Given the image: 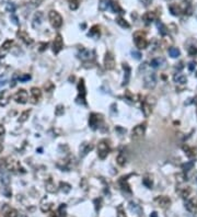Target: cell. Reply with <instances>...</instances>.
Returning a JSON list of instances; mask_svg holds the SVG:
<instances>
[{
	"label": "cell",
	"instance_id": "8d00e7d4",
	"mask_svg": "<svg viewBox=\"0 0 197 217\" xmlns=\"http://www.w3.org/2000/svg\"><path fill=\"white\" fill-rule=\"evenodd\" d=\"M142 183H143L147 188H151V186H152V179H151V178H145V179L142 180Z\"/></svg>",
	"mask_w": 197,
	"mask_h": 217
},
{
	"label": "cell",
	"instance_id": "2e32d148",
	"mask_svg": "<svg viewBox=\"0 0 197 217\" xmlns=\"http://www.w3.org/2000/svg\"><path fill=\"white\" fill-rule=\"evenodd\" d=\"M17 35L21 38V41H23V42L25 43L26 45H28V44H32L33 43V40L28 36V34L26 33V32H24V31H19L18 33H17Z\"/></svg>",
	"mask_w": 197,
	"mask_h": 217
},
{
	"label": "cell",
	"instance_id": "ee69618b",
	"mask_svg": "<svg viewBox=\"0 0 197 217\" xmlns=\"http://www.w3.org/2000/svg\"><path fill=\"white\" fill-rule=\"evenodd\" d=\"M193 166H194V163H193V162H188V163L184 165V166H183V169L185 170V171H190V170H192V168H193Z\"/></svg>",
	"mask_w": 197,
	"mask_h": 217
},
{
	"label": "cell",
	"instance_id": "7bdbcfd3",
	"mask_svg": "<svg viewBox=\"0 0 197 217\" xmlns=\"http://www.w3.org/2000/svg\"><path fill=\"white\" fill-rule=\"evenodd\" d=\"M14 10H15V6H14L13 3H8L7 5V11L8 12H12V13H13Z\"/></svg>",
	"mask_w": 197,
	"mask_h": 217
},
{
	"label": "cell",
	"instance_id": "7a4b0ae2",
	"mask_svg": "<svg viewBox=\"0 0 197 217\" xmlns=\"http://www.w3.org/2000/svg\"><path fill=\"white\" fill-rule=\"evenodd\" d=\"M134 42L136 47L139 49H145L148 46V40L146 38V34L142 31H137L134 33Z\"/></svg>",
	"mask_w": 197,
	"mask_h": 217
},
{
	"label": "cell",
	"instance_id": "f6af8a7d",
	"mask_svg": "<svg viewBox=\"0 0 197 217\" xmlns=\"http://www.w3.org/2000/svg\"><path fill=\"white\" fill-rule=\"evenodd\" d=\"M31 79V76L30 75H22V76H20L19 77V81H26V80H30Z\"/></svg>",
	"mask_w": 197,
	"mask_h": 217
},
{
	"label": "cell",
	"instance_id": "30bf717a",
	"mask_svg": "<svg viewBox=\"0 0 197 217\" xmlns=\"http://www.w3.org/2000/svg\"><path fill=\"white\" fill-rule=\"evenodd\" d=\"M165 65H167V62H165V59L161 56L155 57V58H152L151 62H150V66H151L152 68H155V69H158V68H163Z\"/></svg>",
	"mask_w": 197,
	"mask_h": 217
},
{
	"label": "cell",
	"instance_id": "bcb514c9",
	"mask_svg": "<svg viewBox=\"0 0 197 217\" xmlns=\"http://www.w3.org/2000/svg\"><path fill=\"white\" fill-rule=\"evenodd\" d=\"M129 208H130L132 210H138V212L140 210V207H139L137 204H135V203H130V204H129Z\"/></svg>",
	"mask_w": 197,
	"mask_h": 217
},
{
	"label": "cell",
	"instance_id": "277c9868",
	"mask_svg": "<svg viewBox=\"0 0 197 217\" xmlns=\"http://www.w3.org/2000/svg\"><path fill=\"white\" fill-rule=\"evenodd\" d=\"M48 18H49V22L52 24V27L55 29H59L61 25H63V18L61 15L58 13L57 11H50L48 13Z\"/></svg>",
	"mask_w": 197,
	"mask_h": 217
},
{
	"label": "cell",
	"instance_id": "ac0fdd59",
	"mask_svg": "<svg viewBox=\"0 0 197 217\" xmlns=\"http://www.w3.org/2000/svg\"><path fill=\"white\" fill-rule=\"evenodd\" d=\"M123 69L125 70L124 82H123V84L125 86V84H128V81H129V78H130V67L128 66V64H123Z\"/></svg>",
	"mask_w": 197,
	"mask_h": 217
},
{
	"label": "cell",
	"instance_id": "4fadbf2b",
	"mask_svg": "<svg viewBox=\"0 0 197 217\" xmlns=\"http://www.w3.org/2000/svg\"><path fill=\"white\" fill-rule=\"evenodd\" d=\"M10 99H11L10 91L9 90H3L0 93V105L1 106H6L10 102Z\"/></svg>",
	"mask_w": 197,
	"mask_h": 217
},
{
	"label": "cell",
	"instance_id": "e575fe53",
	"mask_svg": "<svg viewBox=\"0 0 197 217\" xmlns=\"http://www.w3.org/2000/svg\"><path fill=\"white\" fill-rule=\"evenodd\" d=\"M158 28H159V32L161 33L162 35H167L168 34V31H167V27H164L162 23L158 22Z\"/></svg>",
	"mask_w": 197,
	"mask_h": 217
},
{
	"label": "cell",
	"instance_id": "83f0119b",
	"mask_svg": "<svg viewBox=\"0 0 197 217\" xmlns=\"http://www.w3.org/2000/svg\"><path fill=\"white\" fill-rule=\"evenodd\" d=\"M170 11L172 12V14H174V15H178V14L182 12L180 5H171V6H170Z\"/></svg>",
	"mask_w": 197,
	"mask_h": 217
},
{
	"label": "cell",
	"instance_id": "5bb4252c",
	"mask_svg": "<svg viewBox=\"0 0 197 217\" xmlns=\"http://www.w3.org/2000/svg\"><path fill=\"white\" fill-rule=\"evenodd\" d=\"M155 203H158L159 206H161V207H168L170 204H171V200H170L168 196H158L157 198H155Z\"/></svg>",
	"mask_w": 197,
	"mask_h": 217
},
{
	"label": "cell",
	"instance_id": "3957f363",
	"mask_svg": "<svg viewBox=\"0 0 197 217\" xmlns=\"http://www.w3.org/2000/svg\"><path fill=\"white\" fill-rule=\"evenodd\" d=\"M157 86V75L155 72H146L143 75V87L148 90L155 89Z\"/></svg>",
	"mask_w": 197,
	"mask_h": 217
},
{
	"label": "cell",
	"instance_id": "d590c367",
	"mask_svg": "<svg viewBox=\"0 0 197 217\" xmlns=\"http://www.w3.org/2000/svg\"><path fill=\"white\" fill-rule=\"evenodd\" d=\"M60 186H61V191L63 192H65V193H68L69 191H70V185L68 184V183H63V182H61L60 183Z\"/></svg>",
	"mask_w": 197,
	"mask_h": 217
},
{
	"label": "cell",
	"instance_id": "f35d334b",
	"mask_svg": "<svg viewBox=\"0 0 197 217\" xmlns=\"http://www.w3.org/2000/svg\"><path fill=\"white\" fill-rule=\"evenodd\" d=\"M55 114H56L57 116H60V115H63V105H58L56 109V111H55Z\"/></svg>",
	"mask_w": 197,
	"mask_h": 217
},
{
	"label": "cell",
	"instance_id": "ba28073f",
	"mask_svg": "<svg viewBox=\"0 0 197 217\" xmlns=\"http://www.w3.org/2000/svg\"><path fill=\"white\" fill-rule=\"evenodd\" d=\"M145 132H146V124H139L134 127L132 132V137L134 139H139L145 135Z\"/></svg>",
	"mask_w": 197,
	"mask_h": 217
},
{
	"label": "cell",
	"instance_id": "f5cc1de1",
	"mask_svg": "<svg viewBox=\"0 0 197 217\" xmlns=\"http://www.w3.org/2000/svg\"><path fill=\"white\" fill-rule=\"evenodd\" d=\"M5 133H6V128H5V126L2 125V124H0V136L5 135Z\"/></svg>",
	"mask_w": 197,
	"mask_h": 217
},
{
	"label": "cell",
	"instance_id": "52a82bcc",
	"mask_svg": "<svg viewBox=\"0 0 197 217\" xmlns=\"http://www.w3.org/2000/svg\"><path fill=\"white\" fill-rule=\"evenodd\" d=\"M28 94L24 89H20L19 91L14 94V101H15L17 103H20V104L26 103V102H28Z\"/></svg>",
	"mask_w": 197,
	"mask_h": 217
},
{
	"label": "cell",
	"instance_id": "5b68a950",
	"mask_svg": "<svg viewBox=\"0 0 197 217\" xmlns=\"http://www.w3.org/2000/svg\"><path fill=\"white\" fill-rule=\"evenodd\" d=\"M110 153V147L106 140H102L98 146V156L100 159H105Z\"/></svg>",
	"mask_w": 197,
	"mask_h": 217
},
{
	"label": "cell",
	"instance_id": "1f68e13d",
	"mask_svg": "<svg viewBox=\"0 0 197 217\" xmlns=\"http://www.w3.org/2000/svg\"><path fill=\"white\" fill-rule=\"evenodd\" d=\"M116 161H117L118 166H120V167H124V166L126 165V157H125L123 154H120V155H118V157H117Z\"/></svg>",
	"mask_w": 197,
	"mask_h": 217
},
{
	"label": "cell",
	"instance_id": "7402d4cb",
	"mask_svg": "<svg viewBox=\"0 0 197 217\" xmlns=\"http://www.w3.org/2000/svg\"><path fill=\"white\" fill-rule=\"evenodd\" d=\"M43 20V13L42 12H37L34 15V19H33V28H37L41 23H42Z\"/></svg>",
	"mask_w": 197,
	"mask_h": 217
},
{
	"label": "cell",
	"instance_id": "8992f818",
	"mask_svg": "<svg viewBox=\"0 0 197 217\" xmlns=\"http://www.w3.org/2000/svg\"><path fill=\"white\" fill-rule=\"evenodd\" d=\"M115 57L111 52H107L104 57V66L107 70H113L115 68Z\"/></svg>",
	"mask_w": 197,
	"mask_h": 217
},
{
	"label": "cell",
	"instance_id": "680465c9",
	"mask_svg": "<svg viewBox=\"0 0 197 217\" xmlns=\"http://www.w3.org/2000/svg\"><path fill=\"white\" fill-rule=\"evenodd\" d=\"M21 217H26V216H24V215H23V216H21Z\"/></svg>",
	"mask_w": 197,
	"mask_h": 217
},
{
	"label": "cell",
	"instance_id": "8fae6325",
	"mask_svg": "<svg viewBox=\"0 0 197 217\" xmlns=\"http://www.w3.org/2000/svg\"><path fill=\"white\" fill-rule=\"evenodd\" d=\"M102 121V116L101 115H98V114H95V113H93L91 114V116H90V119H89V124L91 126L93 129H95V128H98V125H100V122Z\"/></svg>",
	"mask_w": 197,
	"mask_h": 217
},
{
	"label": "cell",
	"instance_id": "7c38bea8",
	"mask_svg": "<svg viewBox=\"0 0 197 217\" xmlns=\"http://www.w3.org/2000/svg\"><path fill=\"white\" fill-rule=\"evenodd\" d=\"M78 91H79V97L78 99L81 98V102L85 104V80L83 79H81L80 81H79V84H78Z\"/></svg>",
	"mask_w": 197,
	"mask_h": 217
},
{
	"label": "cell",
	"instance_id": "d4e9b609",
	"mask_svg": "<svg viewBox=\"0 0 197 217\" xmlns=\"http://www.w3.org/2000/svg\"><path fill=\"white\" fill-rule=\"evenodd\" d=\"M79 57L82 59V60H89L91 58V52L88 50V49H82L79 54Z\"/></svg>",
	"mask_w": 197,
	"mask_h": 217
},
{
	"label": "cell",
	"instance_id": "cb8c5ba5",
	"mask_svg": "<svg viewBox=\"0 0 197 217\" xmlns=\"http://www.w3.org/2000/svg\"><path fill=\"white\" fill-rule=\"evenodd\" d=\"M92 149V145H90V144H87V143H85V144H82V146H81V148H80V155L82 156V157H85V155L88 154L90 150Z\"/></svg>",
	"mask_w": 197,
	"mask_h": 217
},
{
	"label": "cell",
	"instance_id": "60d3db41",
	"mask_svg": "<svg viewBox=\"0 0 197 217\" xmlns=\"http://www.w3.org/2000/svg\"><path fill=\"white\" fill-rule=\"evenodd\" d=\"M79 7V0H73L70 2V9L71 10H76Z\"/></svg>",
	"mask_w": 197,
	"mask_h": 217
},
{
	"label": "cell",
	"instance_id": "9f6ffc18",
	"mask_svg": "<svg viewBox=\"0 0 197 217\" xmlns=\"http://www.w3.org/2000/svg\"><path fill=\"white\" fill-rule=\"evenodd\" d=\"M150 217H157V213H152V215Z\"/></svg>",
	"mask_w": 197,
	"mask_h": 217
},
{
	"label": "cell",
	"instance_id": "7dc6e473",
	"mask_svg": "<svg viewBox=\"0 0 197 217\" xmlns=\"http://www.w3.org/2000/svg\"><path fill=\"white\" fill-rule=\"evenodd\" d=\"M7 84V76L3 75V76H0V86H3V84Z\"/></svg>",
	"mask_w": 197,
	"mask_h": 217
},
{
	"label": "cell",
	"instance_id": "11a10c76",
	"mask_svg": "<svg viewBox=\"0 0 197 217\" xmlns=\"http://www.w3.org/2000/svg\"><path fill=\"white\" fill-rule=\"evenodd\" d=\"M48 217H58V216H57L55 213H52V214H50V215H49Z\"/></svg>",
	"mask_w": 197,
	"mask_h": 217
},
{
	"label": "cell",
	"instance_id": "ab89813d",
	"mask_svg": "<svg viewBox=\"0 0 197 217\" xmlns=\"http://www.w3.org/2000/svg\"><path fill=\"white\" fill-rule=\"evenodd\" d=\"M44 88H45V90L46 91H52L53 90V88H54V84H52L50 81H48V82H46V84H44Z\"/></svg>",
	"mask_w": 197,
	"mask_h": 217
},
{
	"label": "cell",
	"instance_id": "b9f144b4",
	"mask_svg": "<svg viewBox=\"0 0 197 217\" xmlns=\"http://www.w3.org/2000/svg\"><path fill=\"white\" fill-rule=\"evenodd\" d=\"M188 54L190 56H195L197 54V47H194V46H190L188 48Z\"/></svg>",
	"mask_w": 197,
	"mask_h": 217
},
{
	"label": "cell",
	"instance_id": "4dcf8cb0",
	"mask_svg": "<svg viewBox=\"0 0 197 217\" xmlns=\"http://www.w3.org/2000/svg\"><path fill=\"white\" fill-rule=\"evenodd\" d=\"M89 36H92V37H98L100 36V29L98 27H93L91 29V31L89 32Z\"/></svg>",
	"mask_w": 197,
	"mask_h": 217
},
{
	"label": "cell",
	"instance_id": "681fc988",
	"mask_svg": "<svg viewBox=\"0 0 197 217\" xmlns=\"http://www.w3.org/2000/svg\"><path fill=\"white\" fill-rule=\"evenodd\" d=\"M50 207H52V204H44V205H42V210L43 212H47V210H49Z\"/></svg>",
	"mask_w": 197,
	"mask_h": 217
},
{
	"label": "cell",
	"instance_id": "44dd1931",
	"mask_svg": "<svg viewBox=\"0 0 197 217\" xmlns=\"http://www.w3.org/2000/svg\"><path fill=\"white\" fill-rule=\"evenodd\" d=\"M31 96H32V98L34 99L35 101H38L41 97H42V91L38 89V88H36V87H33L32 89H31Z\"/></svg>",
	"mask_w": 197,
	"mask_h": 217
},
{
	"label": "cell",
	"instance_id": "816d5d0a",
	"mask_svg": "<svg viewBox=\"0 0 197 217\" xmlns=\"http://www.w3.org/2000/svg\"><path fill=\"white\" fill-rule=\"evenodd\" d=\"M43 2V0H31V3H33L34 6H40Z\"/></svg>",
	"mask_w": 197,
	"mask_h": 217
},
{
	"label": "cell",
	"instance_id": "f1b7e54d",
	"mask_svg": "<svg viewBox=\"0 0 197 217\" xmlns=\"http://www.w3.org/2000/svg\"><path fill=\"white\" fill-rule=\"evenodd\" d=\"M169 54L172 58H176V57H178L181 55V52L176 47H171V48H169Z\"/></svg>",
	"mask_w": 197,
	"mask_h": 217
},
{
	"label": "cell",
	"instance_id": "91938a15",
	"mask_svg": "<svg viewBox=\"0 0 197 217\" xmlns=\"http://www.w3.org/2000/svg\"><path fill=\"white\" fill-rule=\"evenodd\" d=\"M196 17H197V12H196Z\"/></svg>",
	"mask_w": 197,
	"mask_h": 217
},
{
	"label": "cell",
	"instance_id": "74e56055",
	"mask_svg": "<svg viewBox=\"0 0 197 217\" xmlns=\"http://www.w3.org/2000/svg\"><path fill=\"white\" fill-rule=\"evenodd\" d=\"M1 182L3 183V184H6V185H8V184L10 183V179H9V175H8L7 173L2 175V177H1Z\"/></svg>",
	"mask_w": 197,
	"mask_h": 217
},
{
	"label": "cell",
	"instance_id": "6f0895ef",
	"mask_svg": "<svg viewBox=\"0 0 197 217\" xmlns=\"http://www.w3.org/2000/svg\"><path fill=\"white\" fill-rule=\"evenodd\" d=\"M2 151V145H1V143H0V153Z\"/></svg>",
	"mask_w": 197,
	"mask_h": 217
},
{
	"label": "cell",
	"instance_id": "f546056e",
	"mask_svg": "<svg viewBox=\"0 0 197 217\" xmlns=\"http://www.w3.org/2000/svg\"><path fill=\"white\" fill-rule=\"evenodd\" d=\"M116 22H117V24H120L122 28H124V29H129V23L126 21V20H124L123 18H117L116 19Z\"/></svg>",
	"mask_w": 197,
	"mask_h": 217
},
{
	"label": "cell",
	"instance_id": "484cf974",
	"mask_svg": "<svg viewBox=\"0 0 197 217\" xmlns=\"http://www.w3.org/2000/svg\"><path fill=\"white\" fill-rule=\"evenodd\" d=\"M111 10L115 13H124L123 12V9L120 7V5L115 1H111Z\"/></svg>",
	"mask_w": 197,
	"mask_h": 217
},
{
	"label": "cell",
	"instance_id": "db71d44e",
	"mask_svg": "<svg viewBox=\"0 0 197 217\" xmlns=\"http://www.w3.org/2000/svg\"><path fill=\"white\" fill-rule=\"evenodd\" d=\"M143 2H145L146 6H148V5H150V3L152 2V0H143Z\"/></svg>",
	"mask_w": 197,
	"mask_h": 217
},
{
	"label": "cell",
	"instance_id": "9a60e30c",
	"mask_svg": "<svg viewBox=\"0 0 197 217\" xmlns=\"http://www.w3.org/2000/svg\"><path fill=\"white\" fill-rule=\"evenodd\" d=\"M2 213H3V216L5 217H18V212L9 206H5L3 210H2Z\"/></svg>",
	"mask_w": 197,
	"mask_h": 217
},
{
	"label": "cell",
	"instance_id": "c3c4849f",
	"mask_svg": "<svg viewBox=\"0 0 197 217\" xmlns=\"http://www.w3.org/2000/svg\"><path fill=\"white\" fill-rule=\"evenodd\" d=\"M132 54H133V57H135L136 59H140V58H141V54L139 53V52L133 50V52H132Z\"/></svg>",
	"mask_w": 197,
	"mask_h": 217
},
{
	"label": "cell",
	"instance_id": "6da1fadb",
	"mask_svg": "<svg viewBox=\"0 0 197 217\" xmlns=\"http://www.w3.org/2000/svg\"><path fill=\"white\" fill-rule=\"evenodd\" d=\"M155 103H157V100L153 96H148L146 100L143 101V103L141 105V111L143 113V115L148 117V116H150V114L152 113V110H153V108H155Z\"/></svg>",
	"mask_w": 197,
	"mask_h": 217
},
{
	"label": "cell",
	"instance_id": "e0dca14e",
	"mask_svg": "<svg viewBox=\"0 0 197 217\" xmlns=\"http://www.w3.org/2000/svg\"><path fill=\"white\" fill-rule=\"evenodd\" d=\"M173 79H174V82H176V84H185V82L187 81V78H186V76H185L184 74H181V72L175 74V75H174V77H173Z\"/></svg>",
	"mask_w": 197,
	"mask_h": 217
},
{
	"label": "cell",
	"instance_id": "603a6c76",
	"mask_svg": "<svg viewBox=\"0 0 197 217\" xmlns=\"http://www.w3.org/2000/svg\"><path fill=\"white\" fill-rule=\"evenodd\" d=\"M184 150L186 151V155L190 157V158H193L197 155V148L195 147H187V146H184Z\"/></svg>",
	"mask_w": 197,
	"mask_h": 217
},
{
	"label": "cell",
	"instance_id": "f907efd6",
	"mask_svg": "<svg viewBox=\"0 0 197 217\" xmlns=\"http://www.w3.org/2000/svg\"><path fill=\"white\" fill-rule=\"evenodd\" d=\"M195 66H196V63H195V62H190V63L188 64V69H190V71H194Z\"/></svg>",
	"mask_w": 197,
	"mask_h": 217
},
{
	"label": "cell",
	"instance_id": "d6986e66",
	"mask_svg": "<svg viewBox=\"0 0 197 217\" xmlns=\"http://www.w3.org/2000/svg\"><path fill=\"white\" fill-rule=\"evenodd\" d=\"M111 1L112 0H100L98 9L101 11H105L107 9H111Z\"/></svg>",
	"mask_w": 197,
	"mask_h": 217
},
{
	"label": "cell",
	"instance_id": "836d02e7",
	"mask_svg": "<svg viewBox=\"0 0 197 217\" xmlns=\"http://www.w3.org/2000/svg\"><path fill=\"white\" fill-rule=\"evenodd\" d=\"M12 44H13V41H11V40H7L6 42L2 44V46H1V48L3 49V50H8V49L11 48V46H12Z\"/></svg>",
	"mask_w": 197,
	"mask_h": 217
},
{
	"label": "cell",
	"instance_id": "4316f807",
	"mask_svg": "<svg viewBox=\"0 0 197 217\" xmlns=\"http://www.w3.org/2000/svg\"><path fill=\"white\" fill-rule=\"evenodd\" d=\"M46 191L49 192V193H54L56 191V185H55V183L53 182L52 179H49L48 181L46 182Z\"/></svg>",
	"mask_w": 197,
	"mask_h": 217
},
{
	"label": "cell",
	"instance_id": "9c48e42d",
	"mask_svg": "<svg viewBox=\"0 0 197 217\" xmlns=\"http://www.w3.org/2000/svg\"><path fill=\"white\" fill-rule=\"evenodd\" d=\"M63 47V37L61 35L58 34L56 35L55 40H54V43H53V52L55 54H58Z\"/></svg>",
	"mask_w": 197,
	"mask_h": 217
},
{
	"label": "cell",
	"instance_id": "d6a6232c",
	"mask_svg": "<svg viewBox=\"0 0 197 217\" xmlns=\"http://www.w3.org/2000/svg\"><path fill=\"white\" fill-rule=\"evenodd\" d=\"M30 113H31L30 110H28V111H24V112L21 114V116H20V119H19V122H20V123L25 122V121L28 119V116H30Z\"/></svg>",
	"mask_w": 197,
	"mask_h": 217
},
{
	"label": "cell",
	"instance_id": "ffe728a7",
	"mask_svg": "<svg viewBox=\"0 0 197 217\" xmlns=\"http://www.w3.org/2000/svg\"><path fill=\"white\" fill-rule=\"evenodd\" d=\"M142 19L146 22H152L157 19V14L155 12H152V11H148L142 15Z\"/></svg>",
	"mask_w": 197,
	"mask_h": 217
}]
</instances>
